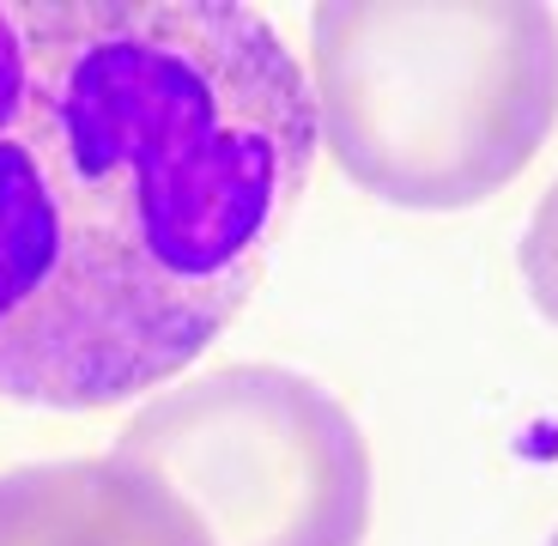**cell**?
I'll use <instances>...</instances> for the list:
<instances>
[{"instance_id": "6da1fadb", "label": "cell", "mask_w": 558, "mask_h": 546, "mask_svg": "<svg viewBox=\"0 0 558 546\" xmlns=\"http://www.w3.org/2000/svg\"><path fill=\"white\" fill-rule=\"evenodd\" d=\"M310 73L238 0H0V395L98 413L231 328L316 165Z\"/></svg>"}, {"instance_id": "7a4b0ae2", "label": "cell", "mask_w": 558, "mask_h": 546, "mask_svg": "<svg viewBox=\"0 0 558 546\" xmlns=\"http://www.w3.org/2000/svg\"><path fill=\"white\" fill-rule=\"evenodd\" d=\"M310 98L364 195L480 207L558 128V19L529 0H328L310 13Z\"/></svg>"}, {"instance_id": "3957f363", "label": "cell", "mask_w": 558, "mask_h": 546, "mask_svg": "<svg viewBox=\"0 0 558 546\" xmlns=\"http://www.w3.org/2000/svg\"><path fill=\"white\" fill-rule=\"evenodd\" d=\"M207 546H364L371 444L322 383L286 364H225L153 395L116 437Z\"/></svg>"}, {"instance_id": "277c9868", "label": "cell", "mask_w": 558, "mask_h": 546, "mask_svg": "<svg viewBox=\"0 0 558 546\" xmlns=\"http://www.w3.org/2000/svg\"><path fill=\"white\" fill-rule=\"evenodd\" d=\"M0 546H207L189 510L122 456L0 474Z\"/></svg>"}, {"instance_id": "5b68a950", "label": "cell", "mask_w": 558, "mask_h": 546, "mask_svg": "<svg viewBox=\"0 0 558 546\" xmlns=\"http://www.w3.org/2000/svg\"><path fill=\"white\" fill-rule=\"evenodd\" d=\"M517 267H522V286H529L534 310L558 328V177H553V189L541 195V207H534L529 231H522Z\"/></svg>"}, {"instance_id": "8992f818", "label": "cell", "mask_w": 558, "mask_h": 546, "mask_svg": "<svg viewBox=\"0 0 558 546\" xmlns=\"http://www.w3.org/2000/svg\"><path fill=\"white\" fill-rule=\"evenodd\" d=\"M553 546H558V534H553Z\"/></svg>"}]
</instances>
